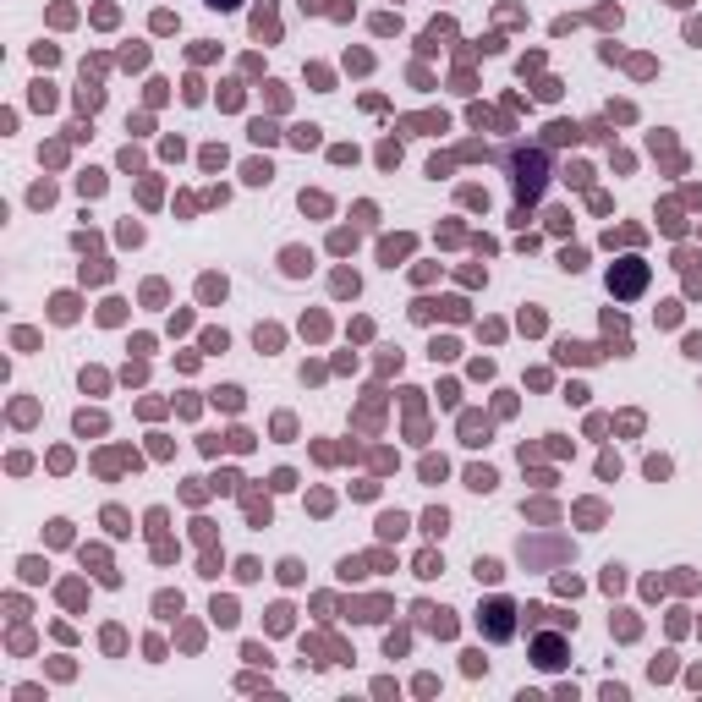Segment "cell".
<instances>
[{
	"mask_svg": "<svg viewBox=\"0 0 702 702\" xmlns=\"http://www.w3.org/2000/svg\"><path fill=\"white\" fill-rule=\"evenodd\" d=\"M510 615H516V610H510L505 598H494L489 610H483V631L494 636V642H505V636H510Z\"/></svg>",
	"mask_w": 702,
	"mask_h": 702,
	"instance_id": "1",
	"label": "cell"
},
{
	"mask_svg": "<svg viewBox=\"0 0 702 702\" xmlns=\"http://www.w3.org/2000/svg\"><path fill=\"white\" fill-rule=\"evenodd\" d=\"M516 171H522V193H538V187H544V159L538 154H522Z\"/></svg>",
	"mask_w": 702,
	"mask_h": 702,
	"instance_id": "2",
	"label": "cell"
},
{
	"mask_svg": "<svg viewBox=\"0 0 702 702\" xmlns=\"http://www.w3.org/2000/svg\"><path fill=\"white\" fill-rule=\"evenodd\" d=\"M642 280H648L642 264H626L620 275H610V285H615V291H626V297H631V291H642Z\"/></svg>",
	"mask_w": 702,
	"mask_h": 702,
	"instance_id": "3",
	"label": "cell"
},
{
	"mask_svg": "<svg viewBox=\"0 0 702 702\" xmlns=\"http://www.w3.org/2000/svg\"><path fill=\"white\" fill-rule=\"evenodd\" d=\"M538 664H544V669L565 664V658H560V642H554V636H544V642H538Z\"/></svg>",
	"mask_w": 702,
	"mask_h": 702,
	"instance_id": "4",
	"label": "cell"
},
{
	"mask_svg": "<svg viewBox=\"0 0 702 702\" xmlns=\"http://www.w3.org/2000/svg\"><path fill=\"white\" fill-rule=\"evenodd\" d=\"M209 6H236V0H209Z\"/></svg>",
	"mask_w": 702,
	"mask_h": 702,
	"instance_id": "5",
	"label": "cell"
}]
</instances>
